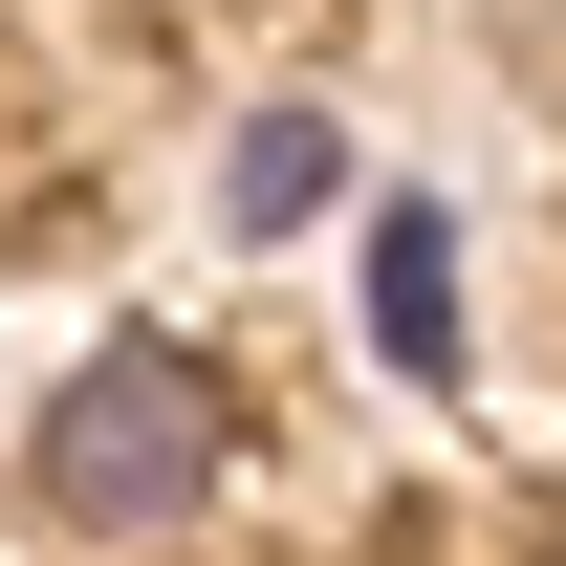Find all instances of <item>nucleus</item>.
I'll return each mask as SVG.
<instances>
[{"mask_svg":"<svg viewBox=\"0 0 566 566\" xmlns=\"http://www.w3.org/2000/svg\"><path fill=\"white\" fill-rule=\"evenodd\" d=\"M545 566H566V545H545Z\"/></svg>","mask_w":566,"mask_h":566,"instance_id":"obj_4","label":"nucleus"},{"mask_svg":"<svg viewBox=\"0 0 566 566\" xmlns=\"http://www.w3.org/2000/svg\"><path fill=\"white\" fill-rule=\"evenodd\" d=\"M218 436H240V415H218L197 349H153V327H132V349H87L66 392H44V523H87V545L197 523V501H218Z\"/></svg>","mask_w":566,"mask_h":566,"instance_id":"obj_1","label":"nucleus"},{"mask_svg":"<svg viewBox=\"0 0 566 566\" xmlns=\"http://www.w3.org/2000/svg\"><path fill=\"white\" fill-rule=\"evenodd\" d=\"M370 349H392V370H458V240H436L415 197L370 218Z\"/></svg>","mask_w":566,"mask_h":566,"instance_id":"obj_2","label":"nucleus"},{"mask_svg":"<svg viewBox=\"0 0 566 566\" xmlns=\"http://www.w3.org/2000/svg\"><path fill=\"white\" fill-rule=\"evenodd\" d=\"M327 175H349V153H327V109H262V132H240V218H305Z\"/></svg>","mask_w":566,"mask_h":566,"instance_id":"obj_3","label":"nucleus"}]
</instances>
